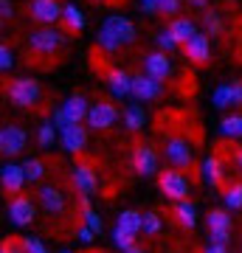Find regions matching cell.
<instances>
[{"label":"cell","mask_w":242,"mask_h":253,"mask_svg":"<svg viewBox=\"0 0 242 253\" xmlns=\"http://www.w3.org/2000/svg\"><path fill=\"white\" fill-rule=\"evenodd\" d=\"M183 54H186L189 62L194 65H206L211 59V40H208L206 31H197V34L189 40L186 45H183Z\"/></svg>","instance_id":"cell-14"},{"label":"cell","mask_w":242,"mask_h":253,"mask_svg":"<svg viewBox=\"0 0 242 253\" xmlns=\"http://www.w3.org/2000/svg\"><path fill=\"white\" fill-rule=\"evenodd\" d=\"M71 183H73V189L79 191V197H93V194L99 191V177H96V172H93L90 163H76V166H73Z\"/></svg>","instance_id":"cell-11"},{"label":"cell","mask_w":242,"mask_h":253,"mask_svg":"<svg viewBox=\"0 0 242 253\" xmlns=\"http://www.w3.org/2000/svg\"><path fill=\"white\" fill-rule=\"evenodd\" d=\"M62 253H73V251H62Z\"/></svg>","instance_id":"cell-50"},{"label":"cell","mask_w":242,"mask_h":253,"mask_svg":"<svg viewBox=\"0 0 242 253\" xmlns=\"http://www.w3.org/2000/svg\"><path fill=\"white\" fill-rule=\"evenodd\" d=\"M163 231V219L158 211H146L144 214V234L146 236H158Z\"/></svg>","instance_id":"cell-33"},{"label":"cell","mask_w":242,"mask_h":253,"mask_svg":"<svg viewBox=\"0 0 242 253\" xmlns=\"http://www.w3.org/2000/svg\"><path fill=\"white\" fill-rule=\"evenodd\" d=\"M144 73L158 82H166L172 76V59L166 51H149L144 56Z\"/></svg>","instance_id":"cell-13"},{"label":"cell","mask_w":242,"mask_h":253,"mask_svg":"<svg viewBox=\"0 0 242 253\" xmlns=\"http://www.w3.org/2000/svg\"><path fill=\"white\" fill-rule=\"evenodd\" d=\"M99 3H107V0H99Z\"/></svg>","instance_id":"cell-51"},{"label":"cell","mask_w":242,"mask_h":253,"mask_svg":"<svg viewBox=\"0 0 242 253\" xmlns=\"http://www.w3.org/2000/svg\"><path fill=\"white\" fill-rule=\"evenodd\" d=\"M203 253H228V248L225 245H214V242H208V248Z\"/></svg>","instance_id":"cell-46"},{"label":"cell","mask_w":242,"mask_h":253,"mask_svg":"<svg viewBox=\"0 0 242 253\" xmlns=\"http://www.w3.org/2000/svg\"><path fill=\"white\" fill-rule=\"evenodd\" d=\"M113 242H116V248H121V251H130V248L135 245V236L124 234V231H118V228H113Z\"/></svg>","instance_id":"cell-36"},{"label":"cell","mask_w":242,"mask_h":253,"mask_svg":"<svg viewBox=\"0 0 242 253\" xmlns=\"http://www.w3.org/2000/svg\"><path fill=\"white\" fill-rule=\"evenodd\" d=\"M76 236H79V242H85V245H90L93 242V236H96V231H90L88 225H82L79 231H76Z\"/></svg>","instance_id":"cell-44"},{"label":"cell","mask_w":242,"mask_h":253,"mask_svg":"<svg viewBox=\"0 0 242 253\" xmlns=\"http://www.w3.org/2000/svg\"><path fill=\"white\" fill-rule=\"evenodd\" d=\"M23 169H26V174H28V183H40L45 177V163L40 161V158H28V161L23 163Z\"/></svg>","instance_id":"cell-32"},{"label":"cell","mask_w":242,"mask_h":253,"mask_svg":"<svg viewBox=\"0 0 242 253\" xmlns=\"http://www.w3.org/2000/svg\"><path fill=\"white\" fill-rule=\"evenodd\" d=\"M11 65H14V54H11V48L3 42V45H0V71H11Z\"/></svg>","instance_id":"cell-39"},{"label":"cell","mask_w":242,"mask_h":253,"mask_svg":"<svg viewBox=\"0 0 242 253\" xmlns=\"http://www.w3.org/2000/svg\"><path fill=\"white\" fill-rule=\"evenodd\" d=\"M178 11H180V0H161V6H158V14H163V17L178 14Z\"/></svg>","instance_id":"cell-40"},{"label":"cell","mask_w":242,"mask_h":253,"mask_svg":"<svg viewBox=\"0 0 242 253\" xmlns=\"http://www.w3.org/2000/svg\"><path fill=\"white\" fill-rule=\"evenodd\" d=\"M40 96H43V87L40 82L31 79V76H17V79L6 82V99L14 104V107H37L40 104Z\"/></svg>","instance_id":"cell-1"},{"label":"cell","mask_w":242,"mask_h":253,"mask_svg":"<svg viewBox=\"0 0 242 253\" xmlns=\"http://www.w3.org/2000/svg\"><path fill=\"white\" fill-rule=\"evenodd\" d=\"M130 163H133L135 174H141V177H155V174H161L158 172L161 158H158L152 144H135L133 155H130Z\"/></svg>","instance_id":"cell-5"},{"label":"cell","mask_w":242,"mask_h":253,"mask_svg":"<svg viewBox=\"0 0 242 253\" xmlns=\"http://www.w3.org/2000/svg\"><path fill=\"white\" fill-rule=\"evenodd\" d=\"M200 172H203V180L211 186V189H220L223 191L228 183H225V163L220 155H208L206 161H203V166H200Z\"/></svg>","instance_id":"cell-19"},{"label":"cell","mask_w":242,"mask_h":253,"mask_svg":"<svg viewBox=\"0 0 242 253\" xmlns=\"http://www.w3.org/2000/svg\"><path fill=\"white\" fill-rule=\"evenodd\" d=\"M68 31H56L51 26H43V28H34L28 34V51L37 56H54L59 48L68 42Z\"/></svg>","instance_id":"cell-2"},{"label":"cell","mask_w":242,"mask_h":253,"mask_svg":"<svg viewBox=\"0 0 242 253\" xmlns=\"http://www.w3.org/2000/svg\"><path fill=\"white\" fill-rule=\"evenodd\" d=\"M59 23H62V28L68 31V34H79L82 28L88 26V17L82 14L79 6L68 3V6H65V11H62V20H59Z\"/></svg>","instance_id":"cell-24"},{"label":"cell","mask_w":242,"mask_h":253,"mask_svg":"<svg viewBox=\"0 0 242 253\" xmlns=\"http://www.w3.org/2000/svg\"><path fill=\"white\" fill-rule=\"evenodd\" d=\"M189 6H192V9H206L208 6V0H186Z\"/></svg>","instance_id":"cell-48"},{"label":"cell","mask_w":242,"mask_h":253,"mask_svg":"<svg viewBox=\"0 0 242 253\" xmlns=\"http://www.w3.org/2000/svg\"><path fill=\"white\" fill-rule=\"evenodd\" d=\"M116 228L118 231H124V234L138 236L144 231V214L141 211H135V208H124V211L116 217Z\"/></svg>","instance_id":"cell-21"},{"label":"cell","mask_w":242,"mask_h":253,"mask_svg":"<svg viewBox=\"0 0 242 253\" xmlns=\"http://www.w3.org/2000/svg\"><path fill=\"white\" fill-rule=\"evenodd\" d=\"M206 225L208 231H231V217L225 208H211L206 214Z\"/></svg>","instance_id":"cell-27"},{"label":"cell","mask_w":242,"mask_h":253,"mask_svg":"<svg viewBox=\"0 0 242 253\" xmlns=\"http://www.w3.org/2000/svg\"><path fill=\"white\" fill-rule=\"evenodd\" d=\"M28 146V132L20 124H6L0 129V152L6 158L23 155V149Z\"/></svg>","instance_id":"cell-8"},{"label":"cell","mask_w":242,"mask_h":253,"mask_svg":"<svg viewBox=\"0 0 242 253\" xmlns=\"http://www.w3.org/2000/svg\"><path fill=\"white\" fill-rule=\"evenodd\" d=\"M104 82H107L110 93H113L116 99L133 96V76H130L124 68H107V71H104Z\"/></svg>","instance_id":"cell-18"},{"label":"cell","mask_w":242,"mask_h":253,"mask_svg":"<svg viewBox=\"0 0 242 253\" xmlns=\"http://www.w3.org/2000/svg\"><path fill=\"white\" fill-rule=\"evenodd\" d=\"M0 17L3 20L14 17V6H11V0H0Z\"/></svg>","instance_id":"cell-43"},{"label":"cell","mask_w":242,"mask_h":253,"mask_svg":"<svg viewBox=\"0 0 242 253\" xmlns=\"http://www.w3.org/2000/svg\"><path fill=\"white\" fill-rule=\"evenodd\" d=\"M158 189H161V194L166 200L180 203V200H186V194H189V180L180 169H166V172L158 174Z\"/></svg>","instance_id":"cell-6"},{"label":"cell","mask_w":242,"mask_h":253,"mask_svg":"<svg viewBox=\"0 0 242 253\" xmlns=\"http://www.w3.org/2000/svg\"><path fill=\"white\" fill-rule=\"evenodd\" d=\"M231 90H234V104L240 107V104H242V79L231 82Z\"/></svg>","instance_id":"cell-45"},{"label":"cell","mask_w":242,"mask_h":253,"mask_svg":"<svg viewBox=\"0 0 242 253\" xmlns=\"http://www.w3.org/2000/svg\"><path fill=\"white\" fill-rule=\"evenodd\" d=\"M6 211H9V219H11L17 228L31 225V222H34V217H37L34 200L26 197V194H14V197L9 200V208H6Z\"/></svg>","instance_id":"cell-10"},{"label":"cell","mask_w":242,"mask_h":253,"mask_svg":"<svg viewBox=\"0 0 242 253\" xmlns=\"http://www.w3.org/2000/svg\"><path fill=\"white\" fill-rule=\"evenodd\" d=\"M26 183H28V174L23 169V163H6L0 169V186H3L6 194H20Z\"/></svg>","instance_id":"cell-16"},{"label":"cell","mask_w":242,"mask_h":253,"mask_svg":"<svg viewBox=\"0 0 242 253\" xmlns=\"http://www.w3.org/2000/svg\"><path fill=\"white\" fill-rule=\"evenodd\" d=\"M223 203L228 211H240L242 208V183H228L223 189Z\"/></svg>","instance_id":"cell-30"},{"label":"cell","mask_w":242,"mask_h":253,"mask_svg":"<svg viewBox=\"0 0 242 253\" xmlns=\"http://www.w3.org/2000/svg\"><path fill=\"white\" fill-rule=\"evenodd\" d=\"M104 28H110L113 34L124 42V45H133L135 37H138V28H135V23L130 17H124V14H107L104 17V23H101Z\"/></svg>","instance_id":"cell-17"},{"label":"cell","mask_w":242,"mask_h":253,"mask_svg":"<svg viewBox=\"0 0 242 253\" xmlns=\"http://www.w3.org/2000/svg\"><path fill=\"white\" fill-rule=\"evenodd\" d=\"M172 217H175V222H178L180 228L192 231V228L197 225V208H194V203H189V200H180V203H175V208H172Z\"/></svg>","instance_id":"cell-22"},{"label":"cell","mask_w":242,"mask_h":253,"mask_svg":"<svg viewBox=\"0 0 242 253\" xmlns=\"http://www.w3.org/2000/svg\"><path fill=\"white\" fill-rule=\"evenodd\" d=\"M59 141H62V149L71 155H82L88 149V126L82 124H68L59 132Z\"/></svg>","instance_id":"cell-15"},{"label":"cell","mask_w":242,"mask_h":253,"mask_svg":"<svg viewBox=\"0 0 242 253\" xmlns=\"http://www.w3.org/2000/svg\"><path fill=\"white\" fill-rule=\"evenodd\" d=\"M56 132H59V129H56V124L51 121V118H45V121H40V126H37V144H40V146H45V149H48V146H54Z\"/></svg>","instance_id":"cell-28"},{"label":"cell","mask_w":242,"mask_h":253,"mask_svg":"<svg viewBox=\"0 0 242 253\" xmlns=\"http://www.w3.org/2000/svg\"><path fill=\"white\" fill-rule=\"evenodd\" d=\"M51 121L56 124V129H59V132H62V129H65L68 124H71V121H68V116H65V110H62V107H54V110H51Z\"/></svg>","instance_id":"cell-41"},{"label":"cell","mask_w":242,"mask_h":253,"mask_svg":"<svg viewBox=\"0 0 242 253\" xmlns=\"http://www.w3.org/2000/svg\"><path fill=\"white\" fill-rule=\"evenodd\" d=\"M124 253H146V251H144V248H138V245H133V248H130V251H124Z\"/></svg>","instance_id":"cell-49"},{"label":"cell","mask_w":242,"mask_h":253,"mask_svg":"<svg viewBox=\"0 0 242 253\" xmlns=\"http://www.w3.org/2000/svg\"><path fill=\"white\" fill-rule=\"evenodd\" d=\"M155 42H158V48H161V51H166V54H172V51L178 48V40L169 34V28L158 31V34H155Z\"/></svg>","instance_id":"cell-35"},{"label":"cell","mask_w":242,"mask_h":253,"mask_svg":"<svg viewBox=\"0 0 242 253\" xmlns=\"http://www.w3.org/2000/svg\"><path fill=\"white\" fill-rule=\"evenodd\" d=\"M203 26H206L208 37H220L223 34V17H220L217 11H206V14H203Z\"/></svg>","instance_id":"cell-34"},{"label":"cell","mask_w":242,"mask_h":253,"mask_svg":"<svg viewBox=\"0 0 242 253\" xmlns=\"http://www.w3.org/2000/svg\"><path fill=\"white\" fill-rule=\"evenodd\" d=\"M37 203L48 211V214H54V217H62L65 208H68V200H65V191L54 183H45L37 189Z\"/></svg>","instance_id":"cell-9"},{"label":"cell","mask_w":242,"mask_h":253,"mask_svg":"<svg viewBox=\"0 0 242 253\" xmlns=\"http://www.w3.org/2000/svg\"><path fill=\"white\" fill-rule=\"evenodd\" d=\"M118 118H121V113H118L116 104L107 101V99H101V101H96V104H90V113H88V121H85V124H88V129L107 132Z\"/></svg>","instance_id":"cell-4"},{"label":"cell","mask_w":242,"mask_h":253,"mask_svg":"<svg viewBox=\"0 0 242 253\" xmlns=\"http://www.w3.org/2000/svg\"><path fill=\"white\" fill-rule=\"evenodd\" d=\"M23 248H26V253H48L43 239H37V236H23Z\"/></svg>","instance_id":"cell-38"},{"label":"cell","mask_w":242,"mask_h":253,"mask_svg":"<svg viewBox=\"0 0 242 253\" xmlns=\"http://www.w3.org/2000/svg\"><path fill=\"white\" fill-rule=\"evenodd\" d=\"M0 253H26V248H23V236H17V239H3L0 242Z\"/></svg>","instance_id":"cell-37"},{"label":"cell","mask_w":242,"mask_h":253,"mask_svg":"<svg viewBox=\"0 0 242 253\" xmlns=\"http://www.w3.org/2000/svg\"><path fill=\"white\" fill-rule=\"evenodd\" d=\"M88 253H96V251H88Z\"/></svg>","instance_id":"cell-52"},{"label":"cell","mask_w":242,"mask_h":253,"mask_svg":"<svg viewBox=\"0 0 242 253\" xmlns=\"http://www.w3.org/2000/svg\"><path fill=\"white\" fill-rule=\"evenodd\" d=\"M96 45H99L104 54H116V51H121V48H124V42H121V40H118L113 31H110V28L101 26L99 34H96Z\"/></svg>","instance_id":"cell-26"},{"label":"cell","mask_w":242,"mask_h":253,"mask_svg":"<svg viewBox=\"0 0 242 253\" xmlns=\"http://www.w3.org/2000/svg\"><path fill=\"white\" fill-rule=\"evenodd\" d=\"M163 158H166V163H169L172 169L186 172L194 163V146L183 135H166V141H163Z\"/></svg>","instance_id":"cell-3"},{"label":"cell","mask_w":242,"mask_h":253,"mask_svg":"<svg viewBox=\"0 0 242 253\" xmlns=\"http://www.w3.org/2000/svg\"><path fill=\"white\" fill-rule=\"evenodd\" d=\"M65 6L59 0H28V17L40 26H54L56 20H62Z\"/></svg>","instance_id":"cell-7"},{"label":"cell","mask_w":242,"mask_h":253,"mask_svg":"<svg viewBox=\"0 0 242 253\" xmlns=\"http://www.w3.org/2000/svg\"><path fill=\"white\" fill-rule=\"evenodd\" d=\"M163 96V82L146 76V73H135L133 76V99L135 101H155Z\"/></svg>","instance_id":"cell-12"},{"label":"cell","mask_w":242,"mask_h":253,"mask_svg":"<svg viewBox=\"0 0 242 253\" xmlns=\"http://www.w3.org/2000/svg\"><path fill=\"white\" fill-rule=\"evenodd\" d=\"M220 132L223 138H242V113H231L220 121Z\"/></svg>","instance_id":"cell-29"},{"label":"cell","mask_w":242,"mask_h":253,"mask_svg":"<svg viewBox=\"0 0 242 253\" xmlns=\"http://www.w3.org/2000/svg\"><path fill=\"white\" fill-rule=\"evenodd\" d=\"M208 242L228 245V242H231V231H208Z\"/></svg>","instance_id":"cell-42"},{"label":"cell","mask_w":242,"mask_h":253,"mask_svg":"<svg viewBox=\"0 0 242 253\" xmlns=\"http://www.w3.org/2000/svg\"><path fill=\"white\" fill-rule=\"evenodd\" d=\"M62 110H65V116H68L71 124H85L88 121V113H90V104L82 93H73V96H68L62 101Z\"/></svg>","instance_id":"cell-20"},{"label":"cell","mask_w":242,"mask_h":253,"mask_svg":"<svg viewBox=\"0 0 242 253\" xmlns=\"http://www.w3.org/2000/svg\"><path fill=\"white\" fill-rule=\"evenodd\" d=\"M121 118H124V126L130 129V132H138V129L146 124V113H144L141 104H127Z\"/></svg>","instance_id":"cell-25"},{"label":"cell","mask_w":242,"mask_h":253,"mask_svg":"<svg viewBox=\"0 0 242 253\" xmlns=\"http://www.w3.org/2000/svg\"><path fill=\"white\" fill-rule=\"evenodd\" d=\"M158 3H161V0H158Z\"/></svg>","instance_id":"cell-53"},{"label":"cell","mask_w":242,"mask_h":253,"mask_svg":"<svg viewBox=\"0 0 242 253\" xmlns=\"http://www.w3.org/2000/svg\"><path fill=\"white\" fill-rule=\"evenodd\" d=\"M166 28H169V34L178 40V45H186L189 40L197 34V26H194L189 17H172Z\"/></svg>","instance_id":"cell-23"},{"label":"cell","mask_w":242,"mask_h":253,"mask_svg":"<svg viewBox=\"0 0 242 253\" xmlns=\"http://www.w3.org/2000/svg\"><path fill=\"white\" fill-rule=\"evenodd\" d=\"M211 104H214L217 110L234 107V90H231V84H220V87H214V93H211Z\"/></svg>","instance_id":"cell-31"},{"label":"cell","mask_w":242,"mask_h":253,"mask_svg":"<svg viewBox=\"0 0 242 253\" xmlns=\"http://www.w3.org/2000/svg\"><path fill=\"white\" fill-rule=\"evenodd\" d=\"M231 158H234V163H237V169L242 172V146H237V149H234Z\"/></svg>","instance_id":"cell-47"}]
</instances>
